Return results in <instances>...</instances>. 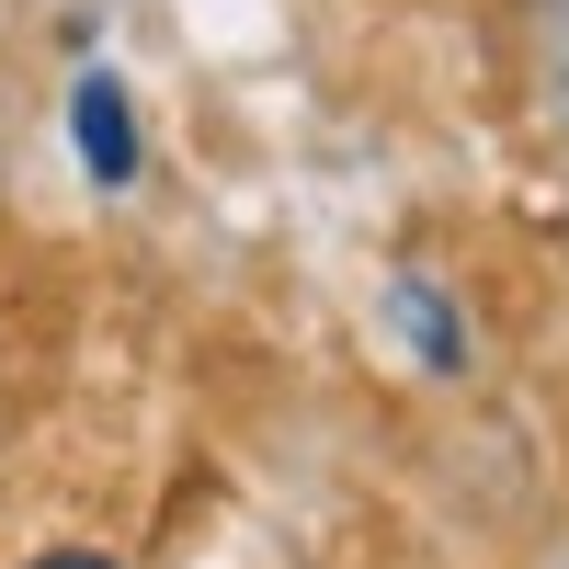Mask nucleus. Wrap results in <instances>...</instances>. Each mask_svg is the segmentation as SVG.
Instances as JSON below:
<instances>
[{
	"label": "nucleus",
	"instance_id": "obj_1",
	"mask_svg": "<svg viewBox=\"0 0 569 569\" xmlns=\"http://www.w3.org/2000/svg\"><path fill=\"white\" fill-rule=\"evenodd\" d=\"M69 137H80V171L91 182H137V114H126V80L91 69L69 91Z\"/></svg>",
	"mask_w": 569,
	"mask_h": 569
},
{
	"label": "nucleus",
	"instance_id": "obj_3",
	"mask_svg": "<svg viewBox=\"0 0 569 569\" xmlns=\"http://www.w3.org/2000/svg\"><path fill=\"white\" fill-rule=\"evenodd\" d=\"M34 569H114V558H91V547H58V558H34Z\"/></svg>",
	"mask_w": 569,
	"mask_h": 569
},
{
	"label": "nucleus",
	"instance_id": "obj_2",
	"mask_svg": "<svg viewBox=\"0 0 569 569\" xmlns=\"http://www.w3.org/2000/svg\"><path fill=\"white\" fill-rule=\"evenodd\" d=\"M388 319H399L410 342H421V365H433V376H456V365H467L456 319H445V297H433V284H421V273H399V284H388Z\"/></svg>",
	"mask_w": 569,
	"mask_h": 569
}]
</instances>
